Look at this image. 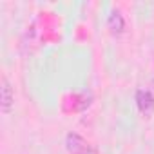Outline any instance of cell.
Masks as SVG:
<instances>
[{"label":"cell","instance_id":"cell-1","mask_svg":"<svg viewBox=\"0 0 154 154\" xmlns=\"http://www.w3.org/2000/svg\"><path fill=\"white\" fill-rule=\"evenodd\" d=\"M65 149L69 154H98L96 147L78 132H69L65 136Z\"/></svg>","mask_w":154,"mask_h":154},{"label":"cell","instance_id":"cell-2","mask_svg":"<svg viewBox=\"0 0 154 154\" xmlns=\"http://www.w3.org/2000/svg\"><path fill=\"white\" fill-rule=\"evenodd\" d=\"M15 107V93H13V87L9 84V80L6 76H2V80H0V109L2 112L8 116L11 114Z\"/></svg>","mask_w":154,"mask_h":154},{"label":"cell","instance_id":"cell-3","mask_svg":"<svg viewBox=\"0 0 154 154\" xmlns=\"http://www.w3.org/2000/svg\"><path fill=\"white\" fill-rule=\"evenodd\" d=\"M136 105H138V111L141 112V116L150 118L154 112V94L147 89H138L136 91Z\"/></svg>","mask_w":154,"mask_h":154},{"label":"cell","instance_id":"cell-4","mask_svg":"<svg viewBox=\"0 0 154 154\" xmlns=\"http://www.w3.org/2000/svg\"><path fill=\"white\" fill-rule=\"evenodd\" d=\"M107 27L111 31L112 36H122L125 33V27H127V22H125V17L120 9H112L107 17Z\"/></svg>","mask_w":154,"mask_h":154}]
</instances>
